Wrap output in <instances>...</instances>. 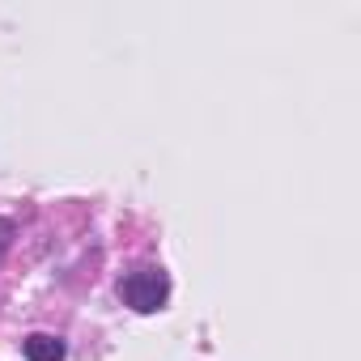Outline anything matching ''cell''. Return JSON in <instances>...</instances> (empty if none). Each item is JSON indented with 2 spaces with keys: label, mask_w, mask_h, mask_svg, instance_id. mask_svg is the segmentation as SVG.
Returning <instances> with one entry per match:
<instances>
[{
  "label": "cell",
  "mask_w": 361,
  "mask_h": 361,
  "mask_svg": "<svg viewBox=\"0 0 361 361\" xmlns=\"http://www.w3.org/2000/svg\"><path fill=\"white\" fill-rule=\"evenodd\" d=\"M119 298H123L132 310L153 314V310L166 306V298H170V281H166L161 268H140V272H132V276L119 281Z\"/></svg>",
  "instance_id": "1"
},
{
  "label": "cell",
  "mask_w": 361,
  "mask_h": 361,
  "mask_svg": "<svg viewBox=\"0 0 361 361\" xmlns=\"http://www.w3.org/2000/svg\"><path fill=\"white\" fill-rule=\"evenodd\" d=\"M22 348H26V357H30V361H64V353H68V348H64V340H60V336H47V331L26 336V344H22Z\"/></svg>",
  "instance_id": "2"
},
{
  "label": "cell",
  "mask_w": 361,
  "mask_h": 361,
  "mask_svg": "<svg viewBox=\"0 0 361 361\" xmlns=\"http://www.w3.org/2000/svg\"><path fill=\"white\" fill-rule=\"evenodd\" d=\"M13 234H18V226H13V221H5V217H0V255H5V251H9V243H13Z\"/></svg>",
  "instance_id": "3"
}]
</instances>
